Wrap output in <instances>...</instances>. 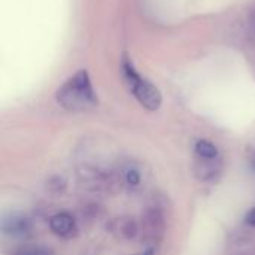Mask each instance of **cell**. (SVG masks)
Listing matches in <instances>:
<instances>
[{
  "label": "cell",
  "instance_id": "cell-2",
  "mask_svg": "<svg viewBox=\"0 0 255 255\" xmlns=\"http://www.w3.org/2000/svg\"><path fill=\"white\" fill-rule=\"evenodd\" d=\"M121 69H123V75H124L127 85L130 87V90H131L133 96L137 99V102L148 111L160 109L163 99H161V93L158 91V88L155 85H152L148 79L142 78L136 72L133 63L127 57L123 58Z\"/></svg>",
  "mask_w": 255,
  "mask_h": 255
},
{
  "label": "cell",
  "instance_id": "cell-1",
  "mask_svg": "<svg viewBox=\"0 0 255 255\" xmlns=\"http://www.w3.org/2000/svg\"><path fill=\"white\" fill-rule=\"evenodd\" d=\"M57 100L64 109L72 112H82L94 108L97 103V97L88 73L85 70H81L73 78H70L58 90Z\"/></svg>",
  "mask_w": 255,
  "mask_h": 255
},
{
  "label": "cell",
  "instance_id": "cell-5",
  "mask_svg": "<svg viewBox=\"0 0 255 255\" xmlns=\"http://www.w3.org/2000/svg\"><path fill=\"white\" fill-rule=\"evenodd\" d=\"M126 182L130 187H137L140 184V175L136 169H128L126 172Z\"/></svg>",
  "mask_w": 255,
  "mask_h": 255
},
{
  "label": "cell",
  "instance_id": "cell-7",
  "mask_svg": "<svg viewBox=\"0 0 255 255\" xmlns=\"http://www.w3.org/2000/svg\"><path fill=\"white\" fill-rule=\"evenodd\" d=\"M25 255H48V253L46 251H33V253H28Z\"/></svg>",
  "mask_w": 255,
  "mask_h": 255
},
{
  "label": "cell",
  "instance_id": "cell-3",
  "mask_svg": "<svg viewBox=\"0 0 255 255\" xmlns=\"http://www.w3.org/2000/svg\"><path fill=\"white\" fill-rule=\"evenodd\" d=\"M49 227L58 236H69L75 230V220L69 214H57L49 220Z\"/></svg>",
  "mask_w": 255,
  "mask_h": 255
},
{
  "label": "cell",
  "instance_id": "cell-4",
  "mask_svg": "<svg viewBox=\"0 0 255 255\" xmlns=\"http://www.w3.org/2000/svg\"><path fill=\"white\" fill-rule=\"evenodd\" d=\"M196 152L199 157L206 158V160H215L218 157V148L214 143H211L209 140H203V139L197 140Z\"/></svg>",
  "mask_w": 255,
  "mask_h": 255
},
{
  "label": "cell",
  "instance_id": "cell-6",
  "mask_svg": "<svg viewBox=\"0 0 255 255\" xmlns=\"http://www.w3.org/2000/svg\"><path fill=\"white\" fill-rule=\"evenodd\" d=\"M245 223L251 227H255V208H253L248 214H247V218H245Z\"/></svg>",
  "mask_w": 255,
  "mask_h": 255
}]
</instances>
